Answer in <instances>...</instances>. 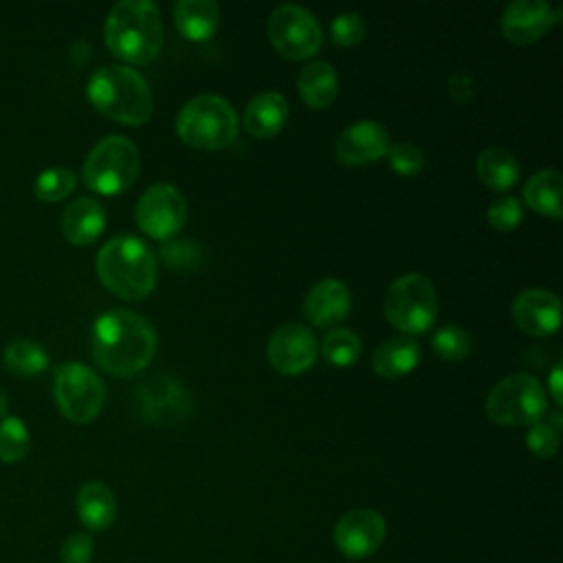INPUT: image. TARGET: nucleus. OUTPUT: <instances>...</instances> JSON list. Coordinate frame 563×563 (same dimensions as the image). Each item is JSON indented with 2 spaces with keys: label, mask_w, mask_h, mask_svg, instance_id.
<instances>
[{
  "label": "nucleus",
  "mask_w": 563,
  "mask_h": 563,
  "mask_svg": "<svg viewBox=\"0 0 563 563\" xmlns=\"http://www.w3.org/2000/svg\"><path fill=\"white\" fill-rule=\"evenodd\" d=\"M156 345L158 336L152 321L125 308L99 314L92 325V358L117 378H130L145 369L154 358Z\"/></svg>",
  "instance_id": "f257e3e1"
},
{
  "label": "nucleus",
  "mask_w": 563,
  "mask_h": 563,
  "mask_svg": "<svg viewBox=\"0 0 563 563\" xmlns=\"http://www.w3.org/2000/svg\"><path fill=\"white\" fill-rule=\"evenodd\" d=\"M101 284L117 297L139 301L156 286V255L136 235H114L95 260Z\"/></svg>",
  "instance_id": "f03ea898"
},
{
  "label": "nucleus",
  "mask_w": 563,
  "mask_h": 563,
  "mask_svg": "<svg viewBox=\"0 0 563 563\" xmlns=\"http://www.w3.org/2000/svg\"><path fill=\"white\" fill-rule=\"evenodd\" d=\"M108 48L132 64H147L163 48L161 11L150 0L117 2L103 24Z\"/></svg>",
  "instance_id": "7ed1b4c3"
},
{
  "label": "nucleus",
  "mask_w": 563,
  "mask_h": 563,
  "mask_svg": "<svg viewBox=\"0 0 563 563\" xmlns=\"http://www.w3.org/2000/svg\"><path fill=\"white\" fill-rule=\"evenodd\" d=\"M90 103L112 121L141 125L154 110V97L147 79L123 64H106L97 68L86 86Z\"/></svg>",
  "instance_id": "20e7f679"
},
{
  "label": "nucleus",
  "mask_w": 563,
  "mask_h": 563,
  "mask_svg": "<svg viewBox=\"0 0 563 563\" xmlns=\"http://www.w3.org/2000/svg\"><path fill=\"white\" fill-rule=\"evenodd\" d=\"M176 132L191 147L222 150L238 136V114L224 97L198 95L178 110Z\"/></svg>",
  "instance_id": "39448f33"
},
{
  "label": "nucleus",
  "mask_w": 563,
  "mask_h": 563,
  "mask_svg": "<svg viewBox=\"0 0 563 563\" xmlns=\"http://www.w3.org/2000/svg\"><path fill=\"white\" fill-rule=\"evenodd\" d=\"M141 169V152L132 139L108 134L88 152L81 176L84 183L103 196H117L128 189Z\"/></svg>",
  "instance_id": "423d86ee"
},
{
  "label": "nucleus",
  "mask_w": 563,
  "mask_h": 563,
  "mask_svg": "<svg viewBox=\"0 0 563 563\" xmlns=\"http://www.w3.org/2000/svg\"><path fill=\"white\" fill-rule=\"evenodd\" d=\"M383 312L402 334H420L435 323L438 292L433 282L422 273H405L385 290Z\"/></svg>",
  "instance_id": "0eeeda50"
},
{
  "label": "nucleus",
  "mask_w": 563,
  "mask_h": 563,
  "mask_svg": "<svg viewBox=\"0 0 563 563\" xmlns=\"http://www.w3.org/2000/svg\"><path fill=\"white\" fill-rule=\"evenodd\" d=\"M548 411L543 385L528 372L504 376L486 396V416L501 427H530Z\"/></svg>",
  "instance_id": "6e6552de"
},
{
  "label": "nucleus",
  "mask_w": 563,
  "mask_h": 563,
  "mask_svg": "<svg viewBox=\"0 0 563 563\" xmlns=\"http://www.w3.org/2000/svg\"><path fill=\"white\" fill-rule=\"evenodd\" d=\"M53 394L62 416L75 424H86L95 420L106 400V387L101 376L77 361L64 363L55 369Z\"/></svg>",
  "instance_id": "1a4fd4ad"
},
{
  "label": "nucleus",
  "mask_w": 563,
  "mask_h": 563,
  "mask_svg": "<svg viewBox=\"0 0 563 563\" xmlns=\"http://www.w3.org/2000/svg\"><path fill=\"white\" fill-rule=\"evenodd\" d=\"M266 31L273 46L288 59L312 57L323 42L319 20L306 7L292 2L273 9Z\"/></svg>",
  "instance_id": "9d476101"
},
{
  "label": "nucleus",
  "mask_w": 563,
  "mask_h": 563,
  "mask_svg": "<svg viewBox=\"0 0 563 563\" xmlns=\"http://www.w3.org/2000/svg\"><path fill=\"white\" fill-rule=\"evenodd\" d=\"M134 220L143 233L167 242L187 220V202L178 187L169 183L150 185L134 205Z\"/></svg>",
  "instance_id": "9b49d317"
},
{
  "label": "nucleus",
  "mask_w": 563,
  "mask_h": 563,
  "mask_svg": "<svg viewBox=\"0 0 563 563\" xmlns=\"http://www.w3.org/2000/svg\"><path fill=\"white\" fill-rule=\"evenodd\" d=\"M134 402L139 416L150 424H178L194 409L187 387L172 374H156L141 383L134 391Z\"/></svg>",
  "instance_id": "f8f14e48"
},
{
  "label": "nucleus",
  "mask_w": 563,
  "mask_h": 563,
  "mask_svg": "<svg viewBox=\"0 0 563 563\" xmlns=\"http://www.w3.org/2000/svg\"><path fill=\"white\" fill-rule=\"evenodd\" d=\"M317 336L308 325L297 321L279 325L266 343V356L273 369L286 376H297L310 369L312 363L317 361Z\"/></svg>",
  "instance_id": "ddd939ff"
},
{
  "label": "nucleus",
  "mask_w": 563,
  "mask_h": 563,
  "mask_svg": "<svg viewBox=\"0 0 563 563\" xmlns=\"http://www.w3.org/2000/svg\"><path fill=\"white\" fill-rule=\"evenodd\" d=\"M385 539V521L376 510L356 508L345 512L334 526V543L347 559L372 556Z\"/></svg>",
  "instance_id": "4468645a"
},
{
  "label": "nucleus",
  "mask_w": 563,
  "mask_h": 563,
  "mask_svg": "<svg viewBox=\"0 0 563 563\" xmlns=\"http://www.w3.org/2000/svg\"><path fill=\"white\" fill-rule=\"evenodd\" d=\"M561 20V9L545 0H512L501 13V33L515 44H532Z\"/></svg>",
  "instance_id": "2eb2a0df"
},
{
  "label": "nucleus",
  "mask_w": 563,
  "mask_h": 563,
  "mask_svg": "<svg viewBox=\"0 0 563 563\" xmlns=\"http://www.w3.org/2000/svg\"><path fill=\"white\" fill-rule=\"evenodd\" d=\"M510 314L526 334L548 336L561 325V299L552 290L528 288L512 299Z\"/></svg>",
  "instance_id": "dca6fc26"
},
{
  "label": "nucleus",
  "mask_w": 563,
  "mask_h": 563,
  "mask_svg": "<svg viewBox=\"0 0 563 563\" xmlns=\"http://www.w3.org/2000/svg\"><path fill=\"white\" fill-rule=\"evenodd\" d=\"M389 143V132L380 121L361 119L336 136L334 154L345 165H363L385 156Z\"/></svg>",
  "instance_id": "f3484780"
},
{
  "label": "nucleus",
  "mask_w": 563,
  "mask_h": 563,
  "mask_svg": "<svg viewBox=\"0 0 563 563\" xmlns=\"http://www.w3.org/2000/svg\"><path fill=\"white\" fill-rule=\"evenodd\" d=\"M352 308V292L350 288L336 279L325 277L310 286L303 297V314L312 325L330 328L347 317Z\"/></svg>",
  "instance_id": "a211bd4d"
},
{
  "label": "nucleus",
  "mask_w": 563,
  "mask_h": 563,
  "mask_svg": "<svg viewBox=\"0 0 563 563\" xmlns=\"http://www.w3.org/2000/svg\"><path fill=\"white\" fill-rule=\"evenodd\" d=\"M108 216L99 200L81 196L75 198L62 213V233L75 246L92 244L106 229Z\"/></svg>",
  "instance_id": "6ab92c4d"
},
{
  "label": "nucleus",
  "mask_w": 563,
  "mask_h": 563,
  "mask_svg": "<svg viewBox=\"0 0 563 563\" xmlns=\"http://www.w3.org/2000/svg\"><path fill=\"white\" fill-rule=\"evenodd\" d=\"M288 121V101L277 90H266L255 95L242 114L244 130L253 139H271L275 136Z\"/></svg>",
  "instance_id": "aec40b11"
},
{
  "label": "nucleus",
  "mask_w": 563,
  "mask_h": 563,
  "mask_svg": "<svg viewBox=\"0 0 563 563\" xmlns=\"http://www.w3.org/2000/svg\"><path fill=\"white\" fill-rule=\"evenodd\" d=\"M420 363V345L413 336L398 334L383 341L372 354V369L385 378H398Z\"/></svg>",
  "instance_id": "412c9836"
},
{
  "label": "nucleus",
  "mask_w": 563,
  "mask_h": 563,
  "mask_svg": "<svg viewBox=\"0 0 563 563\" xmlns=\"http://www.w3.org/2000/svg\"><path fill=\"white\" fill-rule=\"evenodd\" d=\"M220 22V9L213 0H178L174 4V24L183 37L209 40Z\"/></svg>",
  "instance_id": "4be33fe9"
},
{
  "label": "nucleus",
  "mask_w": 563,
  "mask_h": 563,
  "mask_svg": "<svg viewBox=\"0 0 563 563\" xmlns=\"http://www.w3.org/2000/svg\"><path fill=\"white\" fill-rule=\"evenodd\" d=\"M297 90L306 106L328 108L339 92V75L330 62H310L297 75Z\"/></svg>",
  "instance_id": "5701e85b"
},
{
  "label": "nucleus",
  "mask_w": 563,
  "mask_h": 563,
  "mask_svg": "<svg viewBox=\"0 0 563 563\" xmlns=\"http://www.w3.org/2000/svg\"><path fill=\"white\" fill-rule=\"evenodd\" d=\"M77 515L88 530H106L117 517V499L103 482H88L77 493Z\"/></svg>",
  "instance_id": "b1692460"
},
{
  "label": "nucleus",
  "mask_w": 563,
  "mask_h": 563,
  "mask_svg": "<svg viewBox=\"0 0 563 563\" xmlns=\"http://www.w3.org/2000/svg\"><path fill=\"white\" fill-rule=\"evenodd\" d=\"M561 189H563V183H561V174L556 169H552V167L539 169L523 185V200L539 216L559 220L563 216Z\"/></svg>",
  "instance_id": "393cba45"
},
{
  "label": "nucleus",
  "mask_w": 563,
  "mask_h": 563,
  "mask_svg": "<svg viewBox=\"0 0 563 563\" xmlns=\"http://www.w3.org/2000/svg\"><path fill=\"white\" fill-rule=\"evenodd\" d=\"M475 172L486 187L495 191H506L519 180L521 165L508 150L486 147L475 161Z\"/></svg>",
  "instance_id": "a878e982"
},
{
  "label": "nucleus",
  "mask_w": 563,
  "mask_h": 563,
  "mask_svg": "<svg viewBox=\"0 0 563 563\" xmlns=\"http://www.w3.org/2000/svg\"><path fill=\"white\" fill-rule=\"evenodd\" d=\"M4 369L20 378H31L48 367V354L44 345L33 339H15L4 347Z\"/></svg>",
  "instance_id": "bb28decb"
},
{
  "label": "nucleus",
  "mask_w": 563,
  "mask_h": 563,
  "mask_svg": "<svg viewBox=\"0 0 563 563\" xmlns=\"http://www.w3.org/2000/svg\"><path fill=\"white\" fill-rule=\"evenodd\" d=\"M361 339L356 332L345 330V328H334L330 330L323 341L319 352L323 354V358L334 365V367H347L352 363H356V358L361 356Z\"/></svg>",
  "instance_id": "cd10ccee"
},
{
  "label": "nucleus",
  "mask_w": 563,
  "mask_h": 563,
  "mask_svg": "<svg viewBox=\"0 0 563 563\" xmlns=\"http://www.w3.org/2000/svg\"><path fill=\"white\" fill-rule=\"evenodd\" d=\"M77 185V176L68 167H48L37 174L35 178V196L44 202L64 200Z\"/></svg>",
  "instance_id": "c85d7f7f"
},
{
  "label": "nucleus",
  "mask_w": 563,
  "mask_h": 563,
  "mask_svg": "<svg viewBox=\"0 0 563 563\" xmlns=\"http://www.w3.org/2000/svg\"><path fill=\"white\" fill-rule=\"evenodd\" d=\"M29 451V429L15 416H4L0 420V462H20Z\"/></svg>",
  "instance_id": "c756f323"
},
{
  "label": "nucleus",
  "mask_w": 563,
  "mask_h": 563,
  "mask_svg": "<svg viewBox=\"0 0 563 563\" xmlns=\"http://www.w3.org/2000/svg\"><path fill=\"white\" fill-rule=\"evenodd\" d=\"M431 345L440 358L462 361L471 352V334L455 323H446L433 332Z\"/></svg>",
  "instance_id": "7c9ffc66"
},
{
  "label": "nucleus",
  "mask_w": 563,
  "mask_h": 563,
  "mask_svg": "<svg viewBox=\"0 0 563 563\" xmlns=\"http://www.w3.org/2000/svg\"><path fill=\"white\" fill-rule=\"evenodd\" d=\"M521 218H523L521 202L510 194L495 198L486 209V220L497 231H512L521 222Z\"/></svg>",
  "instance_id": "2f4dec72"
},
{
  "label": "nucleus",
  "mask_w": 563,
  "mask_h": 563,
  "mask_svg": "<svg viewBox=\"0 0 563 563\" xmlns=\"http://www.w3.org/2000/svg\"><path fill=\"white\" fill-rule=\"evenodd\" d=\"M367 24L361 13L356 11H343L330 22V37L339 46H352L358 44L365 37Z\"/></svg>",
  "instance_id": "473e14b6"
},
{
  "label": "nucleus",
  "mask_w": 563,
  "mask_h": 563,
  "mask_svg": "<svg viewBox=\"0 0 563 563\" xmlns=\"http://www.w3.org/2000/svg\"><path fill=\"white\" fill-rule=\"evenodd\" d=\"M387 161L391 165V169L400 176H416L422 172L424 167V156L422 152L407 141L400 143H389L387 147Z\"/></svg>",
  "instance_id": "72a5a7b5"
},
{
  "label": "nucleus",
  "mask_w": 563,
  "mask_h": 563,
  "mask_svg": "<svg viewBox=\"0 0 563 563\" xmlns=\"http://www.w3.org/2000/svg\"><path fill=\"white\" fill-rule=\"evenodd\" d=\"M526 444L537 457H552L559 449V429H554L550 422H534L528 427Z\"/></svg>",
  "instance_id": "f704fd0d"
},
{
  "label": "nucleus",
  "mask_w": 563,
  "mask_h": 563,
  "mask_svg": "<svg viewBox=\"0 0 563 563\" xmlns=\"http://www.w3.org/2000/svg\"><path fill=\"white\" fill-rule=\"evenodd\" d=\"M163 260L176 268H191L200 262V249L187 240H167L161 249Z\"/></svg>",
  "instance_id": "c9c22d12"
},
{
  "label": "nucleus",
  "mask_w": 563,
  "mask_h": 563,
  "mask_svg": "<svg viewBox=\"0 0 563 563\" xmlns=\"http://www.w3.org/2000/svg\"><path fill=\"white\" fill-rule=\"evenodd\" d=\"M92 550H95V543H92L90 534L75 532V534L66 537V541L62 543L59 559H62V563H90Z\"/></svg>",
  "instance_id": "e433bc0d"
},
{
  "label": "nucleus",
  "mask_w": 563,
  "mask_h": 563,
  "mask_svg": "<svg viewBox=\"0 0 563 563\" xmlns=\"http://www.w3.org/2000/svg\"><path fill=\"white\" fill-rule=\"evenodd\" d=\"M548 391L554 400V405H561L563 402V391H561V363H556L550 372V378H548Z\"/></svg>",
  "instance_id": "4c0bfd02"
},
{
  "label": "nucleus",
  "mask_w": 563,
  "mask_h": 563,
  "mask_svg": "<svg viewBox=\"0 0 563 563\" xmlns=\"http://www.w3.org/2000/svg\"><path fill=\"white\" fill-rule=\"evenodd\" d=\"M7 411H9V398H7V394L0 389V420L7 416Z\"/></svg>",
  "instance_id": "58836bf2"
}]
</instances>
